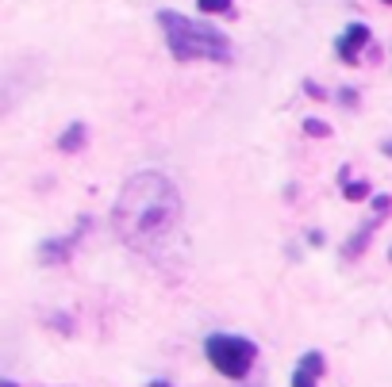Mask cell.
I'll return each instance as SVG.
<instances>
[{"label":"cell","mask_w":392,"mask_h":387,"mask_svg":"<svg viewBox=\"0 0 392 387\" xmlns=\"http://www.w3.org/2000/svg\"><path fill=\"white\" fill-rule=\"evenodd\" d=\"M181 215L185 200L177 184L166 172L143 169L119 188L116 208H112V226L131 250L146 253V257H162L181 226Z\"/></svg>","instance_id":"6da1fadb"},{"label":"cell","mask_w":392,"mask_h":387,"mask_svg":"<svg viewBox=\"0 0 392 387\" xmlns=\"http://www.w3.org/2000/svg\"><path fill=\"white\" fill-rule=\"evenodd\" d=\"M158 23L166 31V43H169V54L177 62H231V39L223 31H216L211 23L204 20H189L181 12H169L162 8L158 12Z\"/></svg>","instance_id":"7a4b0ae2"},{"label":"cell","mask_w":392,"mask_h":387,"mask_svg":"<svg viewBox=\"0 0 392 387\" xmlns=\"http://www.w3.org/2000/svg\"><path fill=\"white\" fill-rule=\"evenodd\" d=\"M204 353H208L211 368L223 372L227 380H242V376L254 368V357H258V345L250 337H235V334H211L204 341Z\"/></svg>","instance_id":"3957f363"},{"label":"cell","mask_w":392,"mask_h":387,"mask_svg":"<svg viewBox=\"0 0 392 387\" xmlns=\"http://www.w3.org/2000/svg\"><path fill=\"white\" fill-rule=\"evenodd\" d=\"M388 211H392V200H388V196H373V215L365 219L362 226H358V234L350 238L346 245H342V253H346V257H358V253L365 250V242H370V238H373V230H377L381 222L388 219Z\"/></svg>","instance_id":"277c9868"},{"label":"cell","mask_w":392,"mask_h":387,"mask_svg":"<svg viewBox=\"0 0 392 387\" xmlns=\"http://www.w3.org/2000/svg\"><path fill=\"white\" fill-rule=\"evenodd\" d=\"M365 46H370V27H365V23H350V27L339 35L334 50H339L342 62L354 65V62H358V50H365Z\"/></svg>","instance_id":"5b68a950"},{"label":"cell","mask_w":392,"mask_h":387,"mask_svg":"<svg viewBox=\"0 0 392 387\" xmlns=\"http://www.w3.org/2000/svg\"><path fill=\"white\" fill-rule=\"evenodd\" d=\"M73 242H77V234L73 238H65V242H43V250H39V257H43V265H65L70 261V250H73Z\"/></svg>","instance_id":"8992f818"},{"label":"cell","mask_w":392,"mask_h":387,"mask_svg":"<svg viewBox=\"0 0 392 387\" xmlns=\"http://www.w3.org/2000/svg\"><path fill=\"white\" fill-rule=\"evenodd\" d=\"M58 146H62L65 154H77L81 146H85V127H81V123H73V127L58 138Z\"/></svg>","instance_id":"52a82bcc"},{"label":"cell","mask_w":392,"mask_h":387,"mask_svg":"<svg viewBox=\"0 0 392 387\" xmlns=\"http://www.w3.org/2000/svg\"><path fill=\"white\" fill-rule=\"evenodd\" d=\"M196 8H200L204 15H231V0H196Z\"/></svg>","instance_id":"ba28073f"},{"label":"cell","mask_w":392,"mask_h":387,"mask_svg":"<svg viewBox=\"0 0 392 387\" xmlns=\"http://www.w3.org/2000/svg\"><path fill=\"white\" fill-rule=\"evenodd\" d=\"M296 368H304V372H312V376H323V353H304Z\"/></svg>","instance_id":"9c48e42d"},{"label":"cell","mask_w":392,"mask_h":387,"mask_svg":"<svg viewBox=\"0 0 392 387\" xmlns=\"http://www.w3.org/2000/svg\"><path fill=\"white\" fill-rule=\"evenodd\" d=\"M342 192H346V200H365V196H370V184H365V180H346Z\"/></svg>","instance_id":"30bf717a"},{"label":"cell","mask_w":392,"mask_h":387,"mask_svg":"<svg viewBox=\"0 0 392 387\" xmlns=\"http://www.w3.org/2000/svg\"><path fill=\"white\" fill-rule=\"evenodd\" d=\"M304 135H312V138H327V135H331V127H327L323 119H304Z\"/></svg>","instance_id":"8fae6325"},{"label":"cell","mask_w":392,"mask_h":387,"mask_svg":"<svg viewBox=\"0 0 392 387\" xmlns=\"http://www.w3.org/2000/svg\"><path fill=\"white\" fill-rule=\"evenodd\" d=\"M315 380H320V376L304 372V368H296V372H292V387H315Z\"/></svg>","instance_id":"7c38bea8"},{"label":"cell","mask_w":392,"mask_h":387,"mask_svg":"<svg viewBox=\"0 0 392 387\" xmlns=\"http://www.w3.org/2000/svg\"><path fill=\"white\" fill-rule=\"evenodd\" d=\"M339 100L346 104V108H354V104H358V93H354V88H342V93H339Z\"/></svg>","instance_id":"4fadbf2b"},{"label":"cell","mask_w":392,"mask_h":387,"mask_svg":"<svg viewBox=\"0 0 392 387\" xmlns=\"http://www.w3.org/2000/svg\"><path fill=\"white\" fill-rule=\"evenodd\" d=\"M304 93L312 96V100H323V88L315 85V81H304Z\"/></svg>","instance_id":"5bb4252c"},{"label":"cell","mask_w":392,"mask_h":387,"mask_svg":"<svg viewBox=\"0 0 392 387\" xmlns=\"http://www.w3.org/2000/svg\"><path fill=\"white\" fill-rule=\"evenodd\" d=\"M381 150H385V154H388V158H392V138H388V142H381Z\"/></svg>","instance_id":"9a60e30c"},{"label":"cell","mask_w":392,"mask_h":387,"mask_svg":"<svg viewBox=\"0 0 392 387\" xmlns=\"http://www.w3.org/2000/svg\"><path fill=\"white\" fill-rule=\"evenodd\" d=\"M150 387H169V383H166V380H154V383H150Z\"/></svg>","instance_id":"2e32d148"},{"label":"cell","mask_w":392,"mask_h":387,"mask_svg":"<svg viewBox=\"0 0 392 387\" xmlns=\"http://www.w3.org/2000/svg\"><path fill=\"white\" fill-rule=\"evenodd\" d=\"M4 387H15V383H12V380H4Z\"/></svg>","instance_id":"e0dca14e"},{"label":"cell","mask_w":392,"mask_h":387,"mask_svg":"<svg viewBox=\"0 0 392 387\" xmlns=\"http://www.w3.org/2000/svg\"><path fill=\"white\" fill-rule=\"evenodd\" d=\"M388 261H392V250H388Z\"/></svg>","instance_id":"ac0fdd59"},{"label":"cell","mask_w":392,"mask_h":387,"mask_svg":"<svg viewBox=\"0 0 392 387\" xmlns=\"http://www.w3.org/2000/svg\"><path fill=\"white\" fill-rule=\"evenodd\" d=\"M388 4H392V0H388Z\"/></svg>","instance_id":"d6986e66"}]
</instances>
